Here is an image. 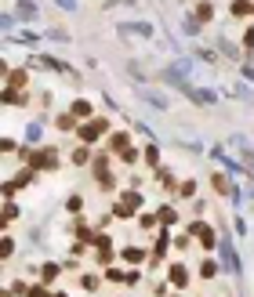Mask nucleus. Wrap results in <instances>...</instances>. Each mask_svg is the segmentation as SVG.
Here are the masks:
<instances>
[{"instance_id": "3", "label": "nucleus", "mask_w": 254, "mask_h": 297, "mask_svg": "<svg viewBox=\"0 0 254 297\" xmlns=\"http://www.w3.org/2000/svg\"><path fill=\"white\" fill-rule=\"evenodd\" d=\"M120 33H127V36H149L153 25H149V22H120Z\"/></svg>"}, {"instance_id": "2", "label": "nucleus", "mask_w": 254, "mask_h": 297, "mask_svg": "<svg viewBox=\"0 0 254 297\" xmlns=\"http://www.w3.org/2000/svg\"><path fill=\"white\" fill-rule=\"evenodd\" d=\"M106 127H109V124H106V120L98 116V120H91L87 127H80V138H84V142H95V138H98L102 131H106Z\"/></svg>"}, {"instance_id": "15", "label": "nucleus", "mask_w": 254, "mask_h": 297, "mask_svg": "<svg viewBox=\"0 0 254 297\" xmlns=\"http://www.w3.org/2000/svg\"><path fill=\"white\" fill-rule=\"evenodd\" d=\"M171 279H174V283H178V286H185V272H182V268H178V265H174V268H171Z\"/></svg>"}, {"instance_id": "20", "label": "nucleus", "mask_w": 254, "mask_h": 297, "mask_svg": "<svg viewBox=\"0 0 254 297\" xmlns=\"http://www.w3.org/2000/svg\"><path fill=\"white\" fill-rule=\"evenodd\" d=\"M243 44H247V48H254V25L247 29V36H243Z\"/></svg>"}, {"instance_id": "5", "label": "nucleus", "mask_w": 254, "mask_h": 297, "mask_svg": "<svg viewBox=\"0 0 254 297\" xmlns=\"http://www.w3.org/2000/svg\"><path fill=\"white\" fill-rule=\"evenodd\" d=\"M189 236H196V239H203V243H207V247H211V243H214V232H211V228H207V225H193V228H189Z\"/></svg>"}, {"instance_id": "9", "label": "nucleus", "mask_w": 254, "mask_h": 297, "mask_svg": "<svg viewBox=\"0 0 254 297\" xmlns=\"http://www.w3.org/2000/svg\"><path fill=\"white\" fill-rule=\"evenodd\" d=\"M214 189H218L222 196H229V181H225V174H214Z\"/></svg>"}, {"instance_id": "4", "label": "nucleus", "mask_w": 254, "mask_h": 297, "mask_svg": "<svg viewBox=\"0 0 254 297\" xmlns=\"http://www.w3.org/2000/svg\"><path fill=\"white\" fill-rule=\"evenodd\" d=\"M222 254H225V268H229V272H240V257H236V250H232L229 243H222Z\"/></svg>"}, {"instance_id": "18", "label": "nucleus", "mask_w": 254, "mask_h": 297, "mask_svg": "<svg viewBox=\"0 0 254 297\" xmlns=\"http://www.w3.org/2000/svg\"><path fill=\"white\" fill-rule=\"evenodd\" d=\"M55 4H58L62 11H77V0H55Z\"/></svg>"}, {"instance_id": "16", "label": "nucleus", "mask_w": 254, "mask_h": 297, "mask_svg": "<svg viewBox=\"0 0 254 297\" xmlns=\"http://www.w3.org/2000/svg\"><path fill=\"white\" fill-rule=\"evenodd\" d=\"M124 257H127V261H142V250L131 247V250H124Z\"/></svg>"}, {"instance_id": "13", "label": "nucleus", "mask_w": 254, "mask_h": 297, "mask_svg": "<svg viewBox=\"0 0 254 297\" xmlns=\"http://www.w3.org/2000/svg\"><path fill=\"white\" fill-rule=\"evenodd\" d=\"M196 18L207 22V18H211V4H196Z\"/></svg>"}, {"instance_id": "21", "label": "nucleus", "mask_w": 254, "mask_h": 297, "mask_svg": "<svg viewBox=\"0 0 254 297\" xmlns=\"http://www.w3.org/2000/svg\"><path fill=\"white\" fill-rule=\"evenodd\" d=\"M113 4H116V0H113ZM124 4H138V0H124Z\"/></svg>"}, {"instance_id": "14", "label": "nucleus", "mask_w": 254, "mask_h": 297, "mask_svg": "<svg viewBox=\"0 0 254 297\" xmlns=\"http://www.w3.org/2000/svg\"><path fill=\"white\" fill-rule=\"evenodd\" d=\"M214 272H218V268H214V261H203V268H200V275H203V279H211Z\"/></svg>"}, {"instance_id": "19", "label": "nucleus", "mask_w": 254, "mask_h": 297, "mask_svg": "<svg viewBox=\"0 0 254 297\" xmlns=\"http://www.w3.org/2000/svg\"><path fill=\"white\" fill-rule=\"evenodd\" d=\"M26 83V73H11V87H22Z\"/></svg>"}, {"instance_id": "11", "label": "nucleus", "mask_w": 254, "mask_h": 297, "mask_svg": "<svg viewBox=\"0 0 254 297\" xmlns=\"http://www.w3.org/2000/svg\"><path fill=\"white\" fill-rule=\"evenodd\" d=\"M145 163H149V167H156V163H160V152H156V145H149V148H145Z\"/></svg>"}, {"instance_id": "10", "label": "nucleus", "mask_w": 254, "mask_h": 297, "mask_svg": "<svg viewBox=\"0 0 254 297\" xmlns=\"http://www.w3.org/2000/svg\"><path fill=\"white\" fill-rule=\"evenodd\" d=\"M80 207H84V199H80V196H69V203H65V210H69V214H80Z\"/></svg>"}, {"instance_id": "22", "label": "nucleus", "mask_w": 254, "mask_h": 297, "mask_svg": "<svg viewBox=\"0 0 254 297\" xmlns=\"http://www.w3.org/2000/svg\"><path fill=\"white\" fill-rule=\"evenodd\" d=\"M251 11H254V7H251Z\"/></svg>"}, {"instance_id": "6", "label": "nucleus", "mask_w": 254, "mask_h": 297, "mask_svg": "<svg viewBox=\"0 0 254 297\" xmlns=\"http://www.w3.org/2000/svg\"><path fill=\"white\" fill-rule=\"evenodd\" d=\"M73 116H91V101L77 98V101H73Z\"/></svg>"}, {"instance_id": "8", "label": "nucleus", "mask_w": 254, "mask_h": 297, "mask_svg": "<svg viewBox=\"0 0 254 297\" xmlns=\"http://www.w3.org/2000/svg\"><path fill=\"white\" fill-rule=\"evenodd\" d=\"M251 7H254L251 0H232V15H247Z\"/></svg>"}, {"instance_id": "1", "label": "nucleus", "mask_w": 254, "mask_h": 297, "mask_svg": "<svg viewBox=\"0 0 254 297\" xmlns=\"http://www.w3.org/2000/svg\"><path fill=\"white\" fill-rule=\"evenodd\" d=\"M232 145H236V152H240L243 167H247V174H254V148L247 145V138H243V134H232Z\"/></svg>"}, {"instance_id": "12", "label": "nucleus", "mask_w": 254, "mask_h": 297, "mask_svg": "<svg viewBox=\"0 0 254 297\" xmlns=\"http://www.w3.org/2000/svg\"><path fill=\"white\" fill-rule=\"evenodd\" d=\"M18 15H22V18H33V15H36V7L29 4V0H22V7H18Z\"/></svg>"}, {"instance_id": "17", "label": "nucleus", "mask_w": 254, "mask_h": 297, "mask_svg": "<svg viewBox=\"0 0 254 297\" xmlns=\"http://www.w3.org/2000/svg\"><path fill=\"white\" fill-rule=\"evenodd\" d=\"M73 160H77V163L84 167V163H87V160H91V152H87V148H77V156H73Z\"/></svg>"}, {"instance_id": "7", "label": "nucleus", "mask_w": 254, "mask_h": 297, "mask_svg": "<svg viewBox=\"0 0 254 297\" xmlns=\"http://www.w3.org/2000/svg\"><path fill=\"white\" fill-rule=\"evenodd\" d=\"M109 148H116V152L131 148V145H127V134H113V138H109Z\"/></svg>"}]
</instances>
